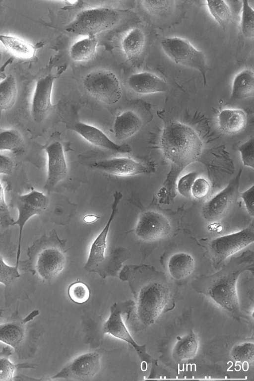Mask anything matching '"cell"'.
<instances>
[{"mask_svg":"<svg viewBox=\"0 0 254 381\" xmlns=\"http://www.w3.org/2000/svg\"><path fill=\"white\" fill-rule=\"evenodd\" d=\"M171 231V226L166 217L153 210L146 211L140 214L135 228L136 237L145 242L164 239Z\"/></svg>","mask_w":254,"mask_h":381,"instance_id":"obj_12","label":"cell"},{"mask_svg":"<svg viewBox=\"0 0 254 381\" xmlns=\"http://www.w3.org/2000/svg\"><path fill=\"white\" fill-rule=\"evenodd\" d=\"M254 138L251 137L238 147L244 166L254 168Z\"/></svg>","mask_w":254,"mask_h":381,"instance_id":"obj_38","label":"cell"},{"mask_svg":"<svg viewBox=\"0 0 254 381\" xmlns=\"http://www.w3.org/2000/svg\"><path fill=\"white\" fill-rule=\"evenodd\" d=\"M241 29L243 35L247 39L254 36V11L248 1H242Z\"/></svg>","mask_w":254,"mask_h":381,"instance_id":"obj_34","label":"cell"},{"mask_svg":"<svg viewBox=\"0 0 254 381\" xmlns=\"http://www.w3.org/2000/svg\"><path fill=\"white\" fill-rule=\"evenodd\" d=\"M71 129L91 144L112 152L128 153L131 152L130 147L126 144H118L111 140L99 128L82 122H77Z\"/></svg>","mask_w":254,"mask_h":381,"instance_id":"obj_19","label":"cell"},{"mask_svg":"<svg viewBox=\"0 0 254 381\" xmlns=\"http://www.w3.org/2000/svg\"><path fill=\"white\" fill-rule=\"evenodd\" d=\"M5 310L2 309H0V318L3 317V313L4 312Z\"/></svg>","mask_w":254,"mask_h":381,"instance_id":"obj_45","label":"cell"},{"mask_svg":"<svg viewBox=\"0 0 254 381\" xmlns=\"http://www.w3.org/2000/svg\"><path fill=\"white\" fill-rule=\"evenodd\" d=\"M127 83L132 91L141 95L165 92L168 90L167 82L163 79L148 71L131 74Z\"/></svg>","mask_w":254,"mask_h":381,"instance_id":"obj_20","label":"cell"},{"mask_svg":"<svg viewBox=\"0 0 254 381\" xmlns=\"http://www.w3.org/2000/svg\"><path fill=\"white\" fill-rule=\"evenodd\" d=\"M14 221L5 201L4 188L0 182V225L6 228L13 226Z\"/></svg>","mask_w":254,"mask_h":381,"instance_id":"obj_40","label":"cell"},{"mask_svg":"<svg viewBox=\"0 0 254 381\" xmlns=\"http://www.w3.org/2000/svg\"><path fill=\"white\" fill-rule=\"evenodd\" d=\"M254 92V74L250 69H244L234 77L230 99L238 100L253 97Z\"/></svg>","mask_w":254,"mask_h":381,"instance_id":"obj_24","label":"cell"},{"mask_svg":"<svg viewBox=\"0 0 254 381\" xmlns=\"http://www.w3.org/2000/svg\"><path fill=\"white\" fill-rule=\"evenodd\" d=\"M0 42L10 54L19 59H30L35 55L36 47L18 37L0 34Z\"/></svg>","mask_w":254,"mask_h":381,"instance_id":"obj_26","label":"cell"},{"mask_svg":"<svg viewBox=\"0 0 254 381\" xmlns=\"http://www.w3.org/2000/svg\"><path fill=\"white\" fill-rule=\"evenodd\" d=\"M85 89L92 97L107 104L117 103L122 96V87L117 75L107 69L89 72L83 79Z\"/></svg>","mask_w":254,"mask_h":381,"instance_id":"obj_8","label":"cell"},{"mask_svg":"<svg viewBox=\"0 0 254 381\" xmlns=\"http://www.w3.org/2000/svg\"><path fill=\"white\" fill-rule=\"evenodd\" d=\"M1 59H2V53L0 49V62L1 61Z\"/></svg>","mask_w":254,"mask_h":381,"instance_id":"obj_46","label":"cell"},{"mask_svg":"<svg viewBox=\"0 0 254 381\" xmlns=\"http://www.w3.org/2000/svg\"><path fill=\"white\" fill-rule=\"evenodd\" d=\"M145 44V36L143 31L138 27H134L124 37L121 47L126 58L132 60L140 55Z\"/></svg>","mask_w":254,"mask_h":381,"instance_id":"obj_27","label":"cell"},{"mask_svg":"<svg viewBox=\"0 0 254 381\" xmlns=\"http://www.w3.org/2000/svg\"><path fill=\"white\" fill-rule=\"evenodd\" d=\"M91 167L107 173L120 177H130L148 173L150 168L128 157H117L95 161Z\"/></svg>","mask_w":254,"mask_h":381,"instance_id":"obj_17","label":"cell"},{"mask_svg":"<svg viewBox=\"0 0 254 381\" xmlns=\"http://www.w3.org/2000/svg\"><path fill=\"white\" fill-rule=\"evenodd\" d=\"M242 170L223 190L213 196L203 205L202 214L205 220L214 222L225 216L238 192Z\"/></svg>","mask_w":254,"mask_h":381,"instance_id":"obj_11","label":"cell"},{"mask_svg":"<svg viewBox=\"0 0 254 381\" xmlns=\"http://www.w3.org/2000/svg\"><path fill=\"white\" fill-rule=\"evenodd\" d=\"M195 267L193 257L186 253H178L172 255L167 262L169 275L174 279L181 280L190 275Z\"/></svg>","mask_w":254,"mask_h":381,"instance_id":"obj_23","label":"cell"},{"mask_svg":"<svg viewBox=\"0 0 254 381\" xmlns=\"http://www.w3.org/2000/svg\"><path fill=\"white\" fill-rule=\"evenodd\" d=\"M11 347L2 348L0 352V381L13 380L15 372L17 369L34 368V365L30 363L14 364L8 358L11 353Z\"/></svg>","mask_w":254,"mask_h":381,"instance_id":"obj_29","label":"cell"},{"mask_svg":"<svg viewBox=\"0 0 254 381\" xmlns=\"http://www.w3.org/2000/svg\"><path fill=\"white\" fill-rule=\"evenodd\" d=\"M254 236V229L249 226L238 232L217 237L210 243L211 252L219 260H224L253 243Z\"/></svg>","mask_w":254,"mask_h":381,"instance_id":"obj_13","label":"cell"},{"mask_svg":"<svg viewBox=\"0 0 254 381\" xmlns=\"http://www.w3.org/2000/svg\"><path fill=\"white\" fill-rule=\"evenodd\" d=\"M160 144L167 159L181 168L193 163L201 154L203 142L191 127L174 121L163 128Z\"/></svg>","mask_w":254,"mask_h":381,"instance_id":"obj_1","label":"cell"},{"mask_svg":"<svg viewBox=\"0 0 254 381\" xmlns=\"http://www.w3.org/2000/svg\"><path fill=\"white\" fill-rule=\"evenodd\" d=\"M142 5L149 13L163 15L171 10L175 3L174 0H142Z\"/></svg>","mask_w":254,"mask_h":381,"instance_id":"obj_37","label":"cell"},{"mask_svg":"<svg viewBox=\"0 0 254 381\" xmlns=\"http://www.w3.org/2000/svg\"><path fill=\"white\" fill-rule=\"evenodd\" d=\"M142 124L141 119L134 112L125 111L115 119L113 126L115 136L119 140L127 139L139 130Z\"/></svg>","mask_w":254,"mask_h":381,"instance_id":"obj_22","label":"cell"},{"mask_svg":"<svg viewBox=\"0 0 254 381\" xmlns=\"http://www.w3.org/2000/svg\"><path fill=\"white\" fill-rule=\"evenodd\" d=\"M39 315V310H34L24 318H20L15 312L8 318L0 319V342L13 349L19 359H28L34 354L36 334L29 322Z\"/></svg>","mask_w":254,"mask_h":381,"instance_id":"obj_4","label":"cell"},{"mask_svg":"<svg viewBox=\"0 0 254 381\" xmlns=\"http://www.w3.org/2000/svg\"><path fill=\"white\" fill-rule=\"evenodd\" d=\"M220 129L227 134H234L242 131L247 123L246 113L239 109H225L217 116Z\"/></svg>","mask_w":254,"mask_h":381,"instance_id":"obj_21","label":"cell"},{"mask_svg":"<svg viewBox=\"0 0 254 381\" xmlns=\"http://www.w3.org/2000/svg\"><path fill=\"white\" fill-rule=\"evenodd\" d=\"M120 20L119 13L109 7H94L79 12L66 27L70 33L78 35H94L109 30L116 26Z\"/></svg>","mask_w":254,"mask_h":381,"instance_id":"obj_6","label":"cell"},{"mask_svg":"<svg viewBox=\"0 0 254 381\" xmlns=\"http://www.w3.org/2000/svg\"><path fill=\"white\" fill-rule=\"evenodd\" d=\"M14 163L7 156L0 154V174L9 175L12 173Z\"/></svg>","mask_w":254,"mask_h":381,"instance_id":"obj_43","label":"cell"},{"mask_svg":"<svg viewBox=\"0 0 254 381\" xmlns=\"http://www.w3.org/2000/svg\"><path fill=\"white\" fill-rule=\"evenodd\" d=\"M56 76L49 74L37 81L31 103L34 121L40 123L45 119L53 108L52 93Z\"/></svg>","mask_w":254,"mask_h":381,"instance_id":"obj_16","label":"cell"},{"mask_svg":"<svg viewBox=\"0 0 254 381\" xmlns=\"http://www.w3.org/2000/svg\"><path fill=\"white\" fill-rule=\"evenodd\" d=\"M210 190V185L207 180L201 177H197L191 187V195L197 199L205 197Z\"/></svg>","mask_w":254,"mask_h":381,"instance_id":"obj_41","label":"cell"},{"mask_svg":"<svg viewBox=\"0 0 254 381\" xmlns=\"http://www.w3.org/2000/svg\"><path fill=\"white\" fill-rule=\"evenodd\" d=\"M198 348V338L191 331L176 342L172 350V356L177 362L191 359L197 354Z\"/></svg>","mask_w":254,"mask_h":381,"instance_id":"obj_25","label":"cell"},{"mask_svg":"<svg viewBox=\"0 0 254 381\" xmlns=\"http://www.w3.org/2000/svg\"><path fill=\"white\" fill-rule=\"evenodd\" d=\"M197 175V173L191 172L184 175L179 179L177 183V190L180 194L187 198L191 196V187Z\"/></svg>","mask_w":254,"mask_h":381,"instance_id":"obj_39","label":"cell"},{"mask_svg":"<svg viewBox=\"0 0 254 381\" xmlns=\"http://www.w3.org/2000/svg\"><path fill=\"white\" fill-rule=\"evenodd\" d=\"M161 47L166 55L177 64L192 68L201 74L203 82L207 84V63L205 54L197 49L187 40L179 37L163 39Z\"/></svg>","mask_w":254,"mask_h":381,"instance_id":"obj_7","label":"cell"},{"mask_svg":"<svg viewBox=\"0 0 254 381\" xmlns=\"http://www.w3.org/2000/svg\"><path fill=\"white\" fill-rule=\"evenodd\" d=\"M23 140L16 130L0 127V151H13L18 148Z\"/></svg>","mask_w":254,"mask_h":381,"instance_id":"obj_33","label":"cell"},{"mask_svg":"<svg viewBox=\"0 0 254 381\" xmlns=\"http://www.w3.org/2000/svg\"><path fill=\"white\" fill-rule=\"evenodd\" d=\"M49 200L42 192L32 189L29 192L18 195L15 200V205L18 211L17 219L13 225L19 228L16 265H18L21 251V241L24 225L33 216L38 215L46 210Z\"/></svg>","mask_w":254,"mask_h":381,"instance_id":"obj_10","label":"cell"},{"mask_svg":"<svg viewBox=\"0 0 254 381\" xmlns=\"http://www.w3.org/2000/svg\"><path fill=\"white\" fill-rule=\"evenodd\" d=\"M17 95L16 82L12 75L0 82V119L3 111L10 108L14 104Z\"/></svg>","mask_w":254,"mask_h":381,"instance_id":"obj_30","label":"cell"},{"mask_svg":"<svg viewBox=\"0 0 254 381\" xmlns=\"http://www.w3.org/2000/svg\"><path fill=\"white\" fill-rule=\"evenodd\" d=\"M254 344L252 341H245L234 345L230 351V356L235 361L242 364L253 365Z\"/></svg>","mask_w":254,"mask_h":381,"instance_id":"obj_32","label":"cell"},{"mask_svg":"<svg viewBox=\"0 0 254 381\" xmlns=\"http://www.w3.org/2000/svg\"><path fill=\"white\" fill-rule=\"evenodd\" d=\"M254 186L253 185L241 194L246 209L248 213L252 217H254Z\"/></svg>","mask_w":254,"mask_h":381,"instance_id":"obj_42","label":"cell"},{"mask_svg":"<svg viewBox=\"0 0 254 381\" xmlns=\"http://www.w3.org/2000/svg\"><path fill=\"white\" fill-rule=\"evenodd\" d=\"M27 259L19 261V265L33 275L36 274L44 280H51L63 270L65 258L56 247L43 246L40 240L33 242L27 249Z\"/></svg>","mask_w":254,"mask_h":381,"instance_id":"obj_5","label":"cell"},{"mask_svg":"<svg viewBox=\"0 0 254 381\" xmlns=\"http://www.w3.org/2000/svg\"><path fill=\"white\" fill-rule=\"evenodd\" d=\"M100 218V217L95 214H87L83 218V221L87 224L94 223Z\"/></svg>","mask_w":254,"mask_h":381,"instance_id":"obj_44","label":"cell"},{"mask_svg":"<svg viewBox=\"0 0 254 381\" xmlns=\"http://www.w3.org/2000/svg\"><path fill=\"white\" fill-rule=\"evenodd\" d=\"M100 367L99 355L96 352L86 353L74 359L51 379L85 381L93 377Z\"/></svg>","mask_w":254,"mask_h":381,"instance_id":"obj_14","label":"cell"},{"mask_svg":"<svg viewBox=\"0 0 254 381\" xmlns=\"http://www.w3.org/2000/svg\"><path fill=\"white\" fill-rule=\"evenodd\" d=\"M134 302L128 300L123 302H115L110 308V315L103 325L102 330L104 333H108L131 345L136 352L142 362L149 364L151 356L147 353L146 345H139L133 339L127 329L122 318V315L129 313Z\"/></svg>","mask_w":254,"mask_h":381,"instance_id":"obj_9","label":"cell"},{"mask_svg":"<svg viewBox=\"0 0 254 381\" xmlns=\"http://www.w3.org/2000/svg\"><path fill=\"white\" fill-rule=\"evenodd\" d=\"M18 267L19 265L16 264L14 266L8 265L0 254V283L6 288L20 278L21 274Z\"/></svg>","mask_w":254,"mask_h":381,"instance_id":"obj_35","label":"cell"},{"mask_svg":"<svg viewBox=\"0 0 254 381\" xmlns=\"http://www.w3.org/2000/svg\"><path fill=\"white\" fill-rule=\"evenodd\" d=\"M244 269L221 271L195 281L194 289L212 300L231 316L240 320L243 317L237 290V281Z\"/></svg>","mask_w":254,"mask_h":381,"instance_id":"obj_2","label":"cell"},{"mask_svg":"<svg viewBox=\"0 0 254 381\" xmlns=\"http://www.w3.org/2000/svg\"><path fill=\"white\" fill-rule=\"evenodd\" d=\"M138 321L144 325L153 323L171 304L169 286L163 282L151 280L135 286L130 284Z\"/></svg>","mask_w":254,"mask_h":381,"instance_id":"obj_3","label":"cell"},{"mask_svg":"<svg viewBox=\"0 0 254 381\" xmlns=\"http://www.w3.org/2000/svg\"><path fill=\"white\" fill-rule=\"evenodd\" d=\"M122 197V194L116 191L114 194V201L112 206V212L106 225L93 242L89 255L84 268L89 271L97 272L100 263L105 259V253L107 247V238L111 224L117 211L118 206Z\"/></svg>","mask_w":254,"mask_h":381,"instance_id":"obj_18","label":"cell"},{"mask_svg":"<svg viewBox=\"0 0 254 381\" xmlns=\"http://www.w3.org/2000/svg\"><path fill=\"white\" fill-rule=\"evenodd\" d=\"M97 44L95 36H87L72 44L69 51V56L77 62L88 61L95 56Z\"/></svg>","mask_w":254,"mask_h":381,"instance_id":"obj_28","label":"cell"},{"mask_svg":"<svg viewBox=\"0 0 254 381\" xmlns=\"http://www.w3.org/2000/svg\"><path fill=\"white\" fill-rule=\"evenodd\" d=\"M45 149L48 157V170L44 189L50 192L66 177L68 168L63 146L60 142L53 141Z\"/></svg>","mask_w":254,"mask_h":381,"instance_id":"obj_15","label":"cell"},{"mask_svg":"<svg viewBox=\"0 0 254 381\" xmlns=\"http://www.w3.org/2000/svg\"><path fill=\"white\" fill-rule=\"evenodd\" d=\"M206 5L214 19L221 26L228 25L232 14L229 5L224 0H206Z\"/></svg>","mask_w":254,"mask_h":381,"instance_id":"obj_31","label":"cell"},{"mask_svg":"<svg viewBox=\"0 0 254 381\" xmlns=\"http://www.w3.org/2000/svg\"><path fill=\"white\" fill-rule=\"evenodd\" d=\"M68 294L73 302L82 304L88 300L90 292L86 284L82 282H75L69 286Z\"/></svg>","mask_w":254,"mask_h":381,"instance_id":"obj_36","label":"cell"}]
</instances>
